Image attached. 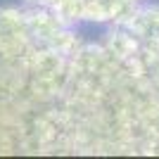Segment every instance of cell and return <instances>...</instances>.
<instances>
[{
  "instance_id": "obj_1",
  "label": "cell",
  "mask_w": 159,
  "mask_h": 159,
  "mask_svg": "<svg viewBox=\"0 0 159 159\" xmlns=\"http://www.w3.org/2000/svg\"><path fill=\"white\" fill-rule=\"evenodd\" d=\"M157 152L159 64L138 12L88 40L40 7L0 10V154Z\"/></svg>"
},
{
  "instance_id": "obj_2",
  "label": "cell",
  "mask_w": 159,
  "mask_h": 159,
  "mask_svg": "<svg viewBox=\"0 0 159 159\" xmlns=\"http://www.w3.org/2000/svg\"><path fill=\"white\" fill-rule=\"evenodd\" d=\"M26 2L69 24H109L133 12L143 0H26Z\"/></svg>"
}]
</instances>
